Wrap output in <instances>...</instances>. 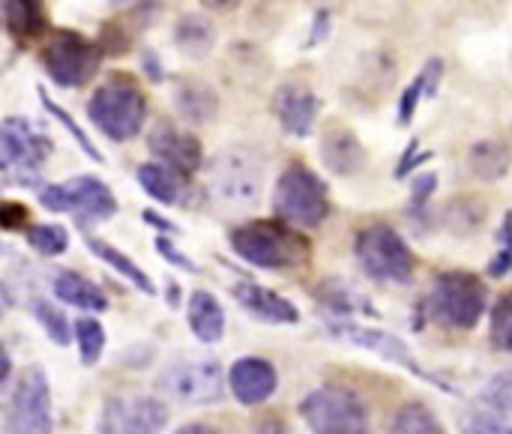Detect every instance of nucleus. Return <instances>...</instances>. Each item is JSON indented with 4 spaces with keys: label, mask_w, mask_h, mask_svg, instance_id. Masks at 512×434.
<instances>
[{
    "label": "nucleus",
    "mask_w": 512,
    "mask_h": 434,
    "mask_svg": "<svg viewBox=\"0 0 512 434\" xmlns=\"http://www.w3.org/2000/svg\"><path fill=\"white\" fill-rule=\"evenodd\" d=\"M231 249L237 258L258 270H297L312 258V243L279 219H252L231 231Z\"/></svg>",
    "instance_id": "f257e3e1"
},
{
    "label": "nucleus",
    "mask_w": 512,
    "mask_h": 434,
    "mask_svg": "<svg viewBox=\"0 0 512 434\" xmlns=\"http://www.w3.org/2000/svg\"><path fill=\"white\" fill-rule=\"evenodd\" d=\"M87 117L108 141H117V144L132 141L144 129L147 96L129 72H111L90 93Z\"/></svg>",
    "instance_id": "f03ea898"
},
{
    "label": "nucleus",
    "mask_w": 512,
    "mask_h": 434,
    "mask_svg": "<svg viewBox=\"0 0 512 434\" xmlns=\"http://www.w3.org/2000/svg\"><path fill=\"white\" fill-rule=\"evenodd\" d=\"M420 309L426 312V321L468 333L480 324V318L489 309V288L471 270H444L432 282Z\"/></svg>",
    "instance_id": "7ed1b4c3"
},
{
    "label": "nucleus",
    "mask_w": 512,
    "mask_h": 434,
    "mask_svg": "<svg viewBox=\"0 0 512 434\" xmlns=\"http://www.w3.org/2000/svg\"><path fill=\"white\" fill-rule=\"evenodd\" d=\"M51 138L27 117H3L0 126V174L6 186L42 189V168L51 159Z\"/></svg>",
    "instance_id": "20e7f679"
},
{
    "label": "nucleus",
    "mask_w": 512,
    "mask_h": 434,
    "mask_svg": "<svg viewBox=\"0 0 512 434\" xmlns=\"http://www.w3.org/2000/svg\"><path fill=\"white\" fill-rule=\"evenodd\" d=\"M273 210L279 222L303 231H315L327 222L333 204H330V189L327 183L306 168L303 162L288 165L273 189Z\"/></svg>",
    "instance_id": "39448f33"
},
{
    "label": "nucleus",
    "mask_w": 512,
    "mask_h": 434,
    "mask_svg": "<svg viewBox=\"0 0 512 434\" xmlns=\"http://www.w3.org/2000/svg\"><path fill=\"white\" fill-rule=\"evenodd\" d=\"M360 270L381 285H408L417 273V255L393 225H366L354 237Z\"/></svg>",
    "instance_id": "423d86ee"
},
{
    "label": "nucleus",
    "mask_w": 512,
    "mask_h": 434,
    "mask_svg": "<svg viewBox=\"0 0 512 434\" xmlns=\"http://www.w3.org/2000/svg\"><path fill=\"white\" fill-rule=\"evenodd\" d=\"M228 375L222 372L219 360L213 357H192L180 354L165 363V369L156 375V393L186 405V408H207L222 402Z\"/></svg>",
    "instance_id": "0eeeda50"
},
{
    "label": "nucleus",
    "mask_w": 512,
    "mask_h": 434,
    "mask_svg": "<svg viewBox=\"0 0 512 434\" xmlns=\"http://www.w3.org/2000/svg\"><path fill=\"white\" fill-rule=\"evenodd\" d=\"M39 204L51 213H69L81 231L108 222L117 213L114 192L90 174H78L66 183H48L39 189Z\"/></svg>",
    "instance_id": "6e6552de"
},
{
    "label": "nucleus",
    "mask_w": 512,
    "mask_h": 434,
    "mask_svg": "<svg viewBox=\"0 0 512 434\" xmlns=\"http://www.w3.org/2000/svg\"><path fill=\"white\" fill-rule=\"evenodd\" d=\"M51 384L42 366H27L3 396V434H51Z\"/></svg>",
    "instance_id": "1a4fd4ad"
},
{
    "label": "nucleus",
    "mask_w": 512,
    "mask_h": 434,
    "mask_svg": "<svg viewBox=\"0 0 512 434\" xmlns=\"http://www.w3.org/2000/svg\"><path fill=\"white\" fill-rule=\"evenodd\" d=\"M102 48L99 42L87 39L78 30H54L42 48V69L48 72L51 84L72 90V87H84L99 63H102Z\"/></svg>",
    "instance_id": "9d476101"
},
{
    "label": "nucleus",
    "mask_w": 512,
    "mask_h": 434,
    "mask_svg": "<svg viewBox=\"0 0 512 434\" xmlns=\"http://www.w3.org/2000/svg\"><path fill=\"white\" fill-rule=\"evenodd\" d=\"M300 417L312 434H369V411L363 399L345 387L312 390L300 402Z\"/></svg>",
    "instance_id": "9b49d317"
},
{
    "label": "nucleus",
    "mask_w": 512,
    "mask_h": 434,
    "mask_svg": "<svg viewBox=\"0 0 512 434\" xmlns=\"http://www.w3.org/2000/svg\"><path fill=\"white\" fill-rule=\"evenodd\" d=\"M210 186L228 204H258L264 186V159L249 147H228L210 159Z\"/></svg>",
    "instance_id": "f8f14e48"
},
{
    "label": "nucleus",
    "mask_w": 512,
    "mask_h": 434,
    "mask_svg": "<svg viewBox=\"0 0 512 434\" xmlns=\"http://www.w3.org/2000/svg\"><path fill=\"white\" fill-rule=\"evenodd\" d=\"M168 429V405L156 396L111 393L102 399L96 434H162Z\"/></svg>",
    "instance_id": "ddd939ff"
},
{
    "label": "nucleus",
    "mask_w": 512,
    "mask_h": 434,
    "mask_svg": "<svg viewBox=\"0 0 512 434\" xmlns=\"http://www.w3.org/2000/svg\"><path fill=\"white\" fill-rule=\"evenodd\" d=\"M327 327H330V333H333L336 339H345V342H351L354 348H363V351L381 357L384 363H393V366L411 372L414 378H420V381H426V384H432V387H438V390H444V393H453L450 384H444L438 375H432V372H426V369L420 366V360L414 357V351H411L399 336H393V333H387V330H378V327H363V324H357V321H327Z\"/></svg>",
    "instance_id": "4468645a"
},
{
    "label": "nucleus",
    "mask_w": 512,
    "mask_h": 434,
    "mask_svg": "<svg viewBox=\"0 0 512 434\" xmlns=\"http://www.w3.org/2000/svg\"><path fill=\"white\" fill-rule=\"evenodd\" d=\"M147 147L153 153V162L171 168L183 180L195 177L204 168V144L195 132L180 129L168 117H159L153 129L147 132Z\"/></svg>",
    "instance_id": "2eb2a0df"
},
{
    "label": "nucleus",
    "mask_w": 512,
    "mask_h": 434,
    "mask_svg": "<svg viewBox=\"0 0 512 434\" xmlns=\"http://www.w3.org/2000/svg\"><path fill=\"white\" fill-rule=\"evenodd\" d=\"M228 390L246 408L264 405L279 390V372L264 357H240L228 369Z\"/></svg>",
    "instance_id": "dca6fc26"
},
{
    "label": "nucleus",
    "mask_w": 512,
    "mask_h": 434,
    "mask_svg": "<svg viewBox=\"0 0 512 434\" xmlns=\"http://www.w3.org/2000/svg\"><path fill=\"white\" fill-rule=\"evenodd\" d=\"M273 114L279 117V126L291 138H309L312 126L321 114V99L312 87L288 81L273 96Z\"/></svg>",
    "instance_id": "f3484780"
},
{
    "label": "nucleus",
    "mask_w": 512,
    "mask_h": 434,
    "mask_svg": "<svg viewBox=\"0 0 512 434\" xmlns=\"http://www.w3.org/2000/svg\"><path fill=\"white\" fill-rule=\"evenodd\" d=\"M318 156L333 177H354L366 165V147L357 132L345 123H330L321 132Z\"/></svg>",
    "instance_id": "a211bd4d"
},
{
    "label": "nucleus",
    "mask_w": 512,
    "mask_h": 434,
    "mask_svg": "<svg viewBox=\"0 0 512 434\" xmlns=\"http://www.w3.org/2000/svg\"><path fill=\"white\" fill-rule=\"evenodd\" d=\"M231 297L258 321L264 324H300V309L276 294L273 288H264V285H255V282H237L231 285Z\"/></svg>",
    "instance_id": "6ab92c4d"
},
{
    "label": "nucleus",
    "mask_w": 512,
    "mask_h": 434,
    "mask_svg": "<svg viewBox=\"0 0 512 434\" xmlns=\"http://www.w3.org/2000/svg\"><path fill=\"white\" fill-rule=\"evenodd\" d=\"M315 300L327 309L330 321H348V318H378V309L372 306V300L357 291L351 282L345 279H324L315 288Z\"/></svg>",
    "instance_id": "aec40b11"
},
{
    "label": "nucleus",
    "mask_w": 512,
    "mask_h": 434,
    "mask_svg": "<svg viewBox=\"0 0 512 434\" xmlns=\"http://www.w3.org/2000/svg\"><path fill=\"white\" fill-rule=\"evenodd\" d=\"M186 324L201 345H216L225 336V309L210 291L198 288L186 300Z\"/></svg>",
    "instance_id": "412c9836"
},
{
    "label": "nucleus",
    "mask_w": 512,
    "mask_h": 434,
    "mask_svg": "<svg viewBox=\"0 0 512 434\" xmlns=\"http://www.w3.org/2000/svg\"><path fill=\"white\" fill-rule=\"evenodd\" d=\"M3 27L15 42H33L48 33L51 15L42 0H6L3 3Z\"/></svg>",
    "instance_id": "4be33fe9"
},
{
    "label": "nucleus",
    "mask_w": 512,
    "mask_h": 434,
    "mask_svg": "<svg viewBox=\"0 0 512 434\" xmlns=\"http://www.w3.org/2000/svg\"><path fill=\"white\" fill-rule=\"evenodd\" d=\"M174 105L183 120H189L192 126H204L219 114V93L201 78H183L174 87Z\"/></svg>",
    "instance_id": "5701e85b"
},
{
    "label": "nucleus",
    "mask_w": 512,
    "mask_h": 434,
    "mask_svg": "<svg viewBox=\"0 0 512 434\" xmlns=\"http://www.w3.org/2000/svg\"><path fill=\"white\" fill-rule=\"evenodd\" d=\"M51 294L72 309H84V312H96V315L108 309V297L102 294V288L75 270H60L51 282Z\"/></svg>",
    "instance_id": "b1692460"
},
{
    "label": "nucleus",
    "mask_w": 512,
    "mask_h": 434,
    "mask_svg": "<svg viewBox=\"0 0 512 434\" xmlns=\"http://www.w3.org/2000/svg\"><path fill=\"white\" fill-rule=\"evenodd\" d=\"M174 45L189 60H204L216 48V24L201 12H183L174 24Z\"/></svg>",
    "instance_id": "393cba45"
},
{
    "label": "nucleus",
    "mask_w": 512,
    "mask_h": 434,
    "mask_svg": "<svg viewBox=\"0 0 512 434\" xmlns=\"http://www.w3.org/2000/svg\"><path fill=\"white\" fill-rule=\"evenodd\" d=\"M512 147L498 138H483L468 150V171L480 183H498L510 174Z\"/></svg>",
    "instance_id": "a878e982"
},
{
    "label": "nucleus",
    "mask_w": 512,
    "mask_h": 434,
    "mask_svg": "<svg viewBox=\"0 0 512 434\" xmlns=\"http://www.w3.org/2000/svg\"><path fill=\"white\" fill-rule=\"evenodd\" d=\"M486 219H489V207L483 198H474V195H459L441 210V222L456 237H471V234L483 231Z\"/></svg>",
    "instance_id": "bb28decb"
},
{
    "label": "nucleus",
    "mask_w": 512,
    "mask_h": 434,
    "mask_svg": "<svg viewBox=\"0 0 512 434\" xmlns=\"http://www.w3.org/2000/svg\"><path fill=\"white\" fill-rule=\"evenodd\" d=\"M135 180H138V186H141L153 201H159V204H165V207L180 204L183 186H186V180H183L180 174H174L171 168H165V165H159V162L138 165Z\"/></svg>",
    "instance_id": "cd10ccee"
},
{
    "label": "nucleus",
    "mask_w": 512,
    "mask_h": 434,
    "mask_svg": "<svg viewBox=\"0 0 512 434\" xmlns=\"http://www.w3.org/2000/svg\"><path fill=\"white\" fill-rule=\"evenodd\" d=\"M87 249L99 258V261H105L114 273H120L135 291H141L144 297H156V285H153V279L129 258V255H123L120 249H114L111 243H105V240H99V237H87Z\"/></svg>",
    "instance_id": "c85d7f7f"
},
{
    "label": "nucleus",
    "mask_w": 512,
    "mask_h": 434,
    "mask_svg": "<svg viewBox=\"0 0 512 434\" xmlns=\"http://www.w3.org/2000/svg\"><path fill=\"white\" fill-rule=\"evenodd\" d=\"M387 434H447V429L441 426L438 414L429 405H423V402H405L393 414Z\"/></svg>",
    "instance_id": "c756f323"
},
{
    "label": "nucleus",
    "mask_w": 512,
    "mask_h": 434,
    "mask_svg": "<svg viewBox=\"0 0 512 434\" xmlns=\"http://www.w3.org/2000/svg\"><path fill=\"white\" fill-rule=\"evenodd\" d=\"M36 324L42 327V333L57 345V348H66L72 342V333H75V324H69L66 312L60 306H54L51 300H33L30 306Z\"/></svg>",
    "instance_id": "7c9ffc66"
},
{
    "label": "nucleus",
    "mask_w": 512,
    "mask_h": 434,
    "mask_svg": "<svg viewBox=\"0 0 512 434\" xmlns=\"http://www.w3.org/2000/svg\"><path fill=\"white\" fill-rule=\"evenodd\" d=\"M36 96H39L42 108H45V111H48V114H51V117H54V120H57V123H60V126H63V129L69 132V135H72V138H75V144H78V147L84 150V156H87L90 162L102 165V162H105V156H102V153L96 150V144L90 141V135H87V132H84V129H81V126L75 123V117H69V111H66L63 105H57V102H54V99L48 96V90H45V87H39V90H36Z\"/></svg>",
    "instance_id": "2f4dec72"
},
{
    "label": "nucleus",
    "mask_w": 512,
    "mask_h": 434,
    "mask_svg": "<svg viewBox=\"0 0 512 434\" xmlns=\"http://www.w3.org/2000/svg\"><path fill=\"white\" fill-rule=\"evenodd\" d=\"M75 345H78L81 366H96L102 360V354H105V345H108V336H105L102 321H96V318H78L75 321Z\"/></svg>",
    "instance_id": "473e14b6"
},
{
    "label": "nucleus",
    "mask_w": 512,
    "mask_h": 434,
    "mask_svg": "<svg viewBox=\"0 0 512 434\" xmlns=\"http://www.w3.org/2000/svg\"><path fill=\"white\" fill-rule=\"evenodd\" d=\"M24 240L30 249H36L45 258H57L69 249V231L57 222H39L24 231Z\"/></svg>",
    "instance_id": "72a5a7b5"
},
{
    "label": "nucleus",
    "mask_w": 512,
    "mask_h": 434,
    "mask_svg": "<svg viewBox=\"0 0 512 434\" xmlns=\"http://www.w3.org/2000/svg\"><path fill=\"white\" fill-rule=\"evenodd\" d=\"M489 342L495 345V351L512 354V291L501 294V297H498V303L492 306Z\"/></svg>",
    "instance_id": "f704fd0d"
},
{
    "label": "nucleus",
    "mask_w": 512,
    "mask_h": 434,
    "mask_svg": "<svg viewBox=\"0 0 512 434\" xmlns=\"http://www.w3.org/2000/svg\"><path fill=\"white\" fill-rule=\"evenodd\" d=\"M483 405L489 411H495L498 417L512 420V369L495 375L486 387H483Z\"/></svg>",
    "instance_id": "c9c22d12"
},
{
    "label": "nucleus",
    "mask_w": 512,
    "mask_h": 434,
    "mask_svg": "<svg viewBox=\"0 0 512 434\" xmlns=\"http://www.w3.org/2000/svg\"><path fill=\"white\" fill-rule=\"evenodd\" d=\"M459 434H512V423L495 411H468L459 423Z\"/></svg>",
    "instance_id": "e433bc0d"
},
{
    "label": "nucleus",
    "mask_w": 512,
    "mask_h": 434,
    "mask_svg": "<svg viewBox=\"0 0 512 434\" xmlns=\"http://www.w3.org/2000/svg\"><path fill=\"white\" fill-rule=\"evenodd\" d=\"M507 273H512V210L504 213V222L498 228V255L489 264V276L504 279Z\"/></svg>",
    "instance_id": "4c0bfd02"
},
{
    "label": "nucleus",
    "mask_w": 512,
    "mask_h": 434,
    "mask_svg": "<svg viewBox=\"0 0 512 434\" xmlns=\"http://www.w3.org/2000/svg\"><path fill=\"white\" fill-rule=\"evenodd\" d=\"M435 189H438V174L435 171L432 174L423 171V174L414 177V183H411V216L426 219V204L432 201Z\"/></svg>",
    "instance_id": "58836bf2"
},
{
    "label": "nucleus",
    "mask_w": 512,
    "mask_h": 434,
    "mask_svg": "<svg viewBox=\"0 0 512 434\" xmlns=\"http://www.w3.org/2000/svg\"><path fill=\"white\" fill-rule=\"evenodd\" d=\"M420 99H426V78H423V72L405 87V93H402V99H399V114H396L399 126H408V123L414 120Z\"/></svg>",
    "instance_id": "ea45409f"
},
{
    "label": "nucleus",
    "mask_w": 512,
    "mask_h": 434,
    "mask_svg": "<svg viewBox=\"0 0 512 434\" xmlns=\"http://www.w3.org/2000/svg\"><path fill=\"white\" fill-rule=\"evenodd\" d=\"M153 246H156L159 258H162V261H168L171 267L186 270V273H192V276H195V273H201V267H198L189 255H183V252L174 246V240H171V237H162V234H159V237L153 240Z\"/></svg>",
    "instance_id": "a19ab883"
},
{
    "label": "nucleus",
    "mask_w": 512,
    "mask_h": 434,
    "mask_svg": "<svg viewBox=\"0 0 512 434\" xmlns=\"http://www.w3.org/2000/svg\"><path fill=\"white\" fill-rule=\"evenodd\" d=\"M432 156H435L432 150H420V138H411L408 147H405V153H402V159H399V165H396V180H405L414 168H420Z\"/></svg>",
    "instance_id": "79ce46f5"
},
{
    "label": "nucleus",
    "mask_w": 512,
    "mask_h": 434,
    "mask_svg": "<svg viewBox=\"0 0 512 434\" xmlns=\"http://www.w3.org/2000/svg\"><path fill=\"white\" fill-rule=\"evenodd\" d=\"M99 48L105 54H123L129 48V33L117 21H105L102 33H99Z\"/></svg>",
    "instance_id": "37998d69"
},
{
    "label": "nucleus",
    "mask_w": 512,
    "mask_h": 434,
    "mask_svg": "<svg viewBox=\"0 0 512 434\" xmlns=\"http://www.w3.org/2000/svg\"><path fill=\"white\" fill-rule=\"evenodd\" d=\"M27 207L24 204H18V201H3V207H0V228L3 231H27L24 228V222H27Z\"/></svg>",
    "instance_id": "c03bdc74"
},
{
    "label": "nucleus",
    "mask_w": 512,
    "mask_h": 434,
    "mask_svg": "<svg viewBox=\"0 0 512 434\" xmlns=\"http://www.w3.org/2000/svg\"><path fill=\"white\" fill-rule=\"evenodd\" d=\"M327 33H330V9H327V6H321V9L315 12V18H312L309 39L303 42V48H315V45H321V42L327 39Z\"/></svg>",
    "instance_id": "a18cd8bd"
},
{
    "label": "nucleus",
    "mask_w": 512,
    "mask_h": 434,
    "mask_svg": "<svg viewBox=\"0 0 512 434\" xmlns=\"http://www.w3.org/2000/svg\"><path fill=\"white\" fill-rule=\"evenodd\" d=\"M141 72L153 84H162L165 81V66H162V60H159V54L153 48H144L141 51Z\"/></svg>",
    "instance_id": "49530a36"
},
{
    "label": "nucleus",
    "mask_w": 512,
    "mask_h": 434,
    "mask_svg": "<svg viewBox=\"0 0 512 434\" xmlns=\"http://www.w3.org/2000/svg\"><path fill=\"white\" fill-rule=\"evenodd\" d=\"M423 78H426V96H435L438 87H441V78H444V60L441 57H432L423 66Z\"/></svg>",
    "instance_id": "de8ad7c7"
},
{
    "label": "nucleus",
    "mask_w": 512,
    "mask_h": 434,
    "mask_svg": "<svg viewBox=\"0 0 512 434\" xmlns=\"http://www.w3.org/2000/svg\"><path fill=\"white\" fill-rule=\"evenodd\" d=\"M141 222H144V225H150V228H156L162 237H174V234H180V228H177L171 219H165L162 213H156V210H141Z\"/></svg>",
    "instance_id": "09e8293b"
},
{
    "label": "nucleus",
    "mask_w": 512,
    "mask_h": 434,
    "mask_svg": "<svg viewBox=\"0 0 512 434\" xmlns=\"http://www.w3.org/2000/svg\"><path fill=\"white\" fill-rule=\"evenodd\" d=\"M180 297H183V291H180L177 279H168L165 282V303H168V309H180Z\"/></svg>",
    "instance_id": "8fccbe9b"
},
{
    "label": "nucleus",
    "mask_w": 512,
    "mask_h": 434,
    "mask_svg": "<svg viewBox=\"0 0 512 434\" xmlns=\"http://www.w3.org/2000/svg\"><path fill=\"white\" fill-rule=\"evenodd\" d=\"M174 434H219L213 426H207V423H186V426H180Z\"/></svg>",
    "instance_id": "3c124183"
},
{
    "label": "nucleus",
    "mask_w": 512,
    "mask_h": 434,
    "mask_svg": "<svg viewBox=\"0 0 512 434\" xmlns=\"http://www.w3.org/2000/svg\"><path fill=\"white\" fill-rule=\"evenodd\" d=\"M252 434H294L285 423H264V426H258Z\"/></svg>",
    "instance_id": "603ef678"
},
{
    "label": "nucleus",
    "mask_w": 512,
    "mask_h": 434,
    "mask_svg": "<svg viewBox=\"0 0 512 434\" xmlns=\"http://www.w3.org/2000/svg\"><path fill=\"white\" fill-rule=\"evenodd\" d=\"M204 6H207V9H237V3H210V0H207Z\"/></svg>",
    "instance_id": "864d4df0"
}]
</instances>
